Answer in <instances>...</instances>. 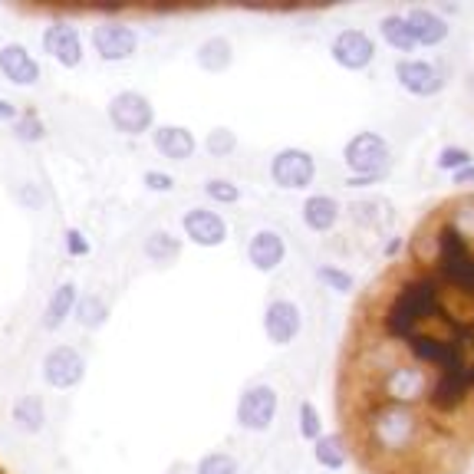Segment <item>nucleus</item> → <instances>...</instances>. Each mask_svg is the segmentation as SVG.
<instances>
[{
	"label": "nucleus",
	"instance_id": "37",
	"mask_svg": "<svg viewBox=\"0 0 474 474\" xmlns=\"http://www.w3.org/2000/svg\"><path fill=\"white\" fill-rule=\"evenodd\" d=\"M382 178L376 175H349L346 178V188H369V185H379Z\"/></svg>",
	"mask_w": 474,
	"mask_h": 474
},
{
	"label": "nucleus",
	"instance_id": "17",
	"mask_svg": "<svg viewBox=\"0 0 474 474\" xmlns=\"http://www.w3.org/2000/svg\"><path fill=\"white\" fill-rule=\"evenodd\" d=\"M284 257H287V244L280 237L277 231H257L247 244V260L254 264V270L260 274H270V270H277L284 264Z\"/></svg>",
	"mask_w": 474,
	"mask_h": 474
},
{
	"label": "nucleus",
	"instance_id": "3",
	"mask_svg": "<svg viewBox=\"0 0 474 474\" xmlns=\"http://www.w3.org/2000/svg\"><path fill=\"white\" fill-rule=\"evenodd\" d=\"M474 389V359H468L464 366L458 369H441L435 372V379L428 382L425 389V402L435 408V412H458L464 402H468V395Z\"/></svg>",
	"mask_w": 474,
	"mask_h": 474
},
{
	"label": "nucleus",
	"instance_id": "8",
	"mask_svg": "<svg viewBox=\"0 0 474 474\" xmlns=\"http://www.w3.org/2000/svg\"><path fill=\"white\" fill-rule=\"evenodd\" d=\"M109 119H113V126L119 132H126V136H142V132H149L152 122H155V113H152V103L145 99L142 93H126L113 96V103H109Z\"/></svg>",
	"mask_w": 474,
	"mask_h": 474
},
{
	"label": "nucleus",
	"instance_id": "19",
	"mask_svg": "<svg viewBox=\"0 0 474 474\" xmlns=\"http://www.w3.org/2000/svg\"><path fill=\"white\" fill-rule=\"evenodd\" d=\"M152 142H155V149L162 152L165 159H172V162H185L195 155V136L182 126H159L152 132Z\"/></svg>",
	"mask_w": 474,
	"mask_h": 474
},
{
	"label": "nucleus",
	"instance_id": "28",
	"mask_svg": "<svg viewBox=\"0 0 474 474\" xmlns=\"http://www.w3.org/2000/svg\"><path fill=\"white\" fill-rule=\"evenodd\" d=\"M435 165H439L441 172H462V168H468V165H474V155L468 149H462V145H445V149L439 152V159H435Z\"/></svg>",
	"mask_w": 474,
	"mask_h": 474
},
{
	"label": "nucleus",
	"instance_id": "23",
	"mask_svg": "<svg viewBox=\"0 0 474 474\" xmlns=\"http://www.w3.org/2000/svg\"><path fill=\"white\" fill-rule=\"evenodd\" d=\"M379 34H382V40H385V43H389L392 50H399V53L416 50V40H412V30H408L405 13H389V17H382Z\"/></svg>",
	"mask_w": 474,
	"mask_h": 474
},
{
	"label": "nucleus",
	"instance_id": "31",
	"mask_svg": "<svg viewBox=\"0 0 474 474\" xmlns=\"http://www.w3.org/2000/svg\"><path fill=\"white\" fill-rule=\"evenodd\" d=\"M205 195L211 201H218V205H234V201H241V188L234 185V182H224V178H211L208 185H205Z\"/></svg>",
	"mask_w": 474,
	"mask_h": 474
},
{
	"label": "nucleus",
	"instance_id": "11",
	"mask_svg": "<svg viewBox=\"0 0 474 474\" xmlns=\"http://www.w3.org/2000/svg\"><path fill=\"white\" fill-rule=\"evenodd\" d=\"M82 376H86V359L73 346L50 349L47 359H43V379H47L53 389H73V385L82 382Z\"/></svg>",
	"mask_w": 474,
	"mask_h": 474
},
{
	"label": "nucleus",
	"instance_id": "32",
	"mask_svg": "<svg viewBox=\"0 0 474 474\" xmlns=\"http://www.w3.org/2000/svg\"><path fill=\"white\" fill-rule=\"evenodd\" d=\"M300 435L307 441H316L323 435V422H320V412H316V405L303 402L300 405Z\"/></svg>",
	"mask_w": 474,
	"mask_h": 474
},
{
	"label": "nucleus",
	"instance_id": "6",
	"mask_svg": "<svg viewBox=\"0 0 474 474\" xmlns=\"http://www.w3.org/2000/svg\"><path fill=\"white\" fill-rule=\"evenodd\" d=\"M277 418V392L267 382L247 385L237 402V425L244 431H267Z\"/></svg>",
	"mask_w": 474,
	"mask_h": 474
},
{
	"label": "nucleus",
	"instance_id": "25",
	"mask_svg": "<svg viewBox=\"0 0 474 474\" xmlns=\"http://www.w3.org/2000/svg\"><path fill=\"white\" fill-rule=\"evenodd\" d=\"M313 458H316V464H323L326 471H339L346 464L343 439L339 435H320V439L313 441Z\"/></svg>",
	"mask_w": 474,
	"mask_h": 474
},
{
	"label": "nucleus",
	"instance_id": "36",
	"mask_svg": "<svg viewBox=\"0 0 474 474\" xmlns=\"http://www.w3.org/2000/svg\"><path fill=\"white\" fill-rule=\"evenodd\" d=\"M66 247H70V254L76 257V254H86L89 251V244H86V237H82L80 231H70L66 234Z\"/></svg>",
	"mask_w": 474,
	"mask_h": 474
},
{
	"label": "nucleus",
	"instance_id": "39",
	"mask_svg": "<svg viewBox=\"0 0 474 474\" xmlns=\"http://www.w3.org/2000/svg\"><path fill=\"white\" fill-rule=\"evenodd\" d=\"M0 119H4V122H11V119H20V113H17V105L7 103L4 96H0Z\"/></svg>",
	"mask_w": 474,
	"mask_h": 474
},
{
	"label": "nucleus",
	"instance_id": "7",
	"mask_svg": "<svg viewBox=\"0 0 474 474\" xmlns=\"http://www.w3.org/2000/svg\"><path fill=\"white\" fill-rule=\"evenodd\" d=\"M270 178H274V185L287 188V191H300V188L313 185V178H316V162H313L310 152L284 149V152H277L274 162H270Z\"/></svg>",
	"mask_w": 474,
	"mask_h": 474
},
{
	"label": "nucleus",
	"instance_id": "33",
	"mask_svg": "<svg viewBox=\"0 0 474 474\" xmlns=\"http://www.w3.org/2000/svg\"><path fill=\"white\" fill-rule=\"evenodd\" d=\"M234 149H237V139H234V132H228V128H214L208 136V152L214 159H228Z\"/></svg>",
	"mask_w": 474,
	"mask_h": 474
},
{
	"label": "nucleus",
	"instance_id": "30",
	"mask_svg": "<svg viewBox=\"0 0 474 474\" xmlns=\"http://www.w3.org/2000/svg\"><path fill=\"white\" fill-rule=\"evenodd\" d=\"M198 474H237V462L224 451H214L198 462Z\"/></svg>",
	"mask_w": 474,
	"mask_h": 474
},
{
	"label": "nucleus",
	"instance_id": "27",
	"mask_svg": "<svg viewBox=\"0 0 474 474\" xmlns=\"http://www.w3.org/2000/svg\"><path fill=\"white\" fill-rule=\"evenodd\" d=\"M76 316H80V323L86 326V330H99V326L105 323V316H109V307H105V300H99L96 293H86V297L76 300Z\"/></svg>",
	"mask_w": 474,
	"mask_h": 474
},
{
	"label": "nucleus",
	"instance_id": "13",
	"mask_svg": "<svg viewBox=\"0 0 474 474\" xmlns=\"http://www.w3.org/2000/svg\"><path fill=\"white\" fill-rule=\"evenodd\" d=\"M93 47L105 63H122L139 50V36L126 24H99L93 30Z\"/></svg>",
	"mask_w": 474,
	"mask_h": 474
},
{
	"label": "nucleus",
	"instance_id": "9",
	"mask_svg": "<svg viewBox=\"0 0 474 474\" xmlns=\"http://www.w3.org/2000/svg\"><path fill=\"white\" fill-rule=\"evenodd\" d=\"M330 57H333V63L343 66V70H366L372 59H376V43H372V36L362 34V30H343V34L333 36Z\"/></svg>",
	"mask_w": 474,
	"mask_h": 474
},
{
	"label": "nucleus",
	"instance_id": "14",
	"mask_svg": "<svg viewBox=\"0 0 474 474\" xmlns=\"http://www.w3.org/2000/svg\"><path fill=\"white\" fill-rule=\"evenodd\" d=\"M182 228H185L188 241L198 244V247H218V244L228 241V224L218 211L211 208H191L182 218Z\"/></svg>",
	"mask_w": 474,
	"mask_h": 474
},
{
	"label": "nucleus",
	"instance_id": "26",
	"mask_svg": "<svg viewBox=\"0 0 474 474\" xmlns=\"http://www.w3.org/2000/svg\"><path fill=\"white\" fill-rule=\"evenodd\" d=\"M178 251H182V244L168 231H155L149 241H145V257L155 260V264H172L175 257H178Z\"/></svg>",
	"mask_w": 474,
	"mask_h": 474
},
{
	"label": "nucleus",
	"instance_id": "34",
	"mask_svg": "<svg viewBox=\"0 0 474 474\" xmlns=\"http://www.w3.org/2000/svg\"><path fill=\"white\" fill-rule=\"evenodd\" d=\"M43 132H47V128H43V122H40L36 113H24L20 122H17V139H24V142H40Z\"/></svg>",
	"mask_w": 474,
	"mask_h": 474
},
{
	"label": "nucleus",
	"instance_id": "10",
	"mask_svg": "<svg viewBox=\"0 0 474 474\" xmlns=\"http://www.w3.org/2000/svg\"><path fill=\"white\" fill-rule=\"evenodd\" d=\"M395 80H399V86H402L405 93L418 96V99L441 93V86H445L441 70L435 63H428V59H402L395 66Z\"/></svg>",
	"mask_w": 474,
	"mask_h": 474
},
{
	"label": "nucleus",
	"instance_id": "20",
	"mask_svg": "<svg viewBox=\"0 0 474 474\" xmlns=\"http://www.w3.org/2000/svg\"><path fill=\"white\" fill-rule=\"evenodd\" d=\"M339 221V201L330 195H310L303 201V224L316 234H326Z\"/></svg>",
	"mask_w": 474,
	"mask_h": 474
},
{
	"label": "nucleus",
	"instance_id": "15",
	"mask_svg": "<svg viewBox=\"0 0 474 474\" xmlns=\"http://www.w3.org/2000/svg\"><path fill=\"white\" fill-rule=\"evenodd\" d=\"M43 50H47L50 57L57 59L59 66H80L82 63V40H80V30L70 24H53L43 30Z\"/></svg>",
	"mask_w": 474,
	"mask_h": 474
},
{
	"label": "nucleus",
	"instance_id": "2",
	"mask_svg": "<svg viewBox=\"0 0 474 474\" xmlns=\"http://www.w3.org/2000/svg\"><path fill=\"white\" fill-rule=\"evenodd\" d=\"M435 274L458 293H474V247L455 221H441L435 231Z\"/></svg>",
	"mask_w": 474,
	"mask_h": 474
},
{
	"label": "nucleus",
	"instance_id": "5",
	"mask_svg": "<svg viewBox=\"0 0 474 474\" xmlns=\"http://www.w3.org/2000/svg\"><path fill=\"white\" fill-rule=\"evenodd\" d=\"M405 349H408V356L416 359V362H425V366H431L435 372L458 369V366H464V362H468L464 349L458 346L451 336L422 333V330H418L412 339H405Z\"/></svg>",
	"mask_w": 474,
	"mask_h": 474
},
{
	"label": "nucleus",
	"instance_id": "16",
	"mask_svg": "<svg viewBox=\"0 0 474 474\" xmlns=\"http://www.w3.org/2000/svg\"><path fill=\"white\" fill-rule=\"evenodd\" d=\"M405 20H408V30H412V40H416V47H439L445 43L451 34V27L445 17H439L435 11H428V7H416V11L405 13Z\"/></svg>",
	"mask_w": 474,
	"mask_h": 474
},
{
	"label": "nucleus",
	"instance_id": "35",
	"mask_svg": "<svg viewBox=\"0 0 474 474\" xmlns=\"http://www.w3.org/2000/svg\"><path fill=\"white\" fill-rule=\"evenodd\" d=\"M142 182H145V188H152V191H172L175 188V178L165 172H145Z\"/></svg>",
	"mask_w": 474,
	"mask_h": 474
},
{
	"label": "nucleus",
	"instance_id": "29",
	"mask_svg": "<svg viewBox=\"0 0 474 474\" xmlns=\"http://www.w3.org/2000/svg\"><path fill=\"white\" fill-rule=\"evenodd\" d=\"M316 280H320V284H326L330 290H336V293H346V290L356 287L353 274H346L343 267H333V264L316 267Z\"/></svg>",
	"mask_w": 474,
	"mask_h": 474
},
{
	"label": "nucleus",
	"instance_id": "21",
	"mask_svg": "<svg viewBox=\"0 0 474 474\" xmlns=\"http://www.w3.org/2000/svg\"><path fill=\"white\" fill-rule=\"evenodd\" d=\"M195 59H198V66H201L205 73H224L228 66H231L234 50H231V43H228L224 36H211V40H205V43L198 47Z\"/></svg>",
	"mask_w": 474,
	"mask_h": 474
},
{
	"label": "nucleus",
	"instance_id": "38",
	"mask_svg": "<svg viewBox=\"0 0 474 474\" xmlns=\"http://www.w3.org/2000/svg\"><path fill=\"white\" fill-rule=\"evenodd\" d=\"M451 178H455V185L474 188V165H468V168H462V172H455Z\"/></svg>",
	"mask_w": 474,
	"mask_h": 474
},
{
	"label": "nucleus",
	"instance_id": "40",
	"mask_svg": "<svg viewBox=\"0 0 474 474\" xmlns=\"http://www.w3.org/2000/svg\"><path fill=\"white\" fill-rule=\"evenodd\" d=\"M0 474H7V471H4V468H0Z\"/></svg>",
	"mask_w": 474,
	"mask_h": 474
},
{
	"label": "nucleus",
	"instance_id": "1",
	"mask_svg": "<svg viewBox=\"0 0 474 474\" xmlns=\"http://www.w3.org/2000/svg\"><path fill=\"white\" fill-rule=\"evenodd\" d=\"M445 313V300H441V284L431 274H416L399 284L389 303L382 307V330L392 339H412L418 333V326L435 320Z\"/></svg>",
	"mask_w": 474,
	"mask_h": 474
},
{
	"label": "nucleus",
	"instance_id": "24",
	"mask_svg": "<svg viewBox=\"0 0 474 474\" xmlns=\"http://www.w3.org/2000/svg\"><path fill=\"white\" fill-rule=\"evenodd\" d=\"M13 422L24 428V431H40L43 422H47L43 399H40V395H20V399L13 402Z\"/></svg>",
	"mask_w": 474,
	"mask_h": 474
},
{
	"label": "nucleus",
	"instance_id": "4",
	"mask_svg": "<svg viewBox=\"0 0 474 474\" xmlns=\"http://www.w3.org/2000/svg\"><path fill=\"white\" fill-rule=\"evenodd\" d=\"M343 162L353 175H376V178H385L389 172V162H392V152H389V142L382 139L379 132H359L346 142V152H343Z\"/></svg>",
	"mask_w": 474,
	"mask_h": 474
},
{
	"label": "nucleus",
	"instance_id": "18",
	"mask_svg": "<svg viewBox=\"0 0 474 474\" xmlns=\"http://www.w3.org/2000/svg\"><path fill=\"white\" fill-rule=\"evenodd\" d=\"M0 73L11 82H17V86H34L40 80V63L27 53V47L7 43V47L0 50Z\"/></svg>",
	"mask_w": 474,
	"mask_h": 474
},
{
	"label": "nucleus",
	"instance_id": "12",
	"mask_svg": "<svg viewBox=\"0 0 474 474\" xmlns=\"http://www.w3.org/2000/svg\"><path fill=\"white\" fill-rule=\"evenodd\" d=\"M303 316L300 307L293 300H270V307L264 310V333L274 346H287L300 336Z\"/></svg>",
	"mask_w": 474,
	"mask_h": 474
},
{
	"label": "nucleus",
	"instance_id": "22",
	"mask_svg": "<svg viewBox=\"0 0 474 474\" xmlns=\"http://www.w3.org/2000/svg\"><path fill=\"white\" fill-rule=\"evenodd\" d=\"M76 284H63V287L53 290V297L47 300V313H43V326L47 330H59L66 323V316L76 310Z\"/></svg>",
	"mask_w": 474,
	"mask_h": 474
}]
</instances>
